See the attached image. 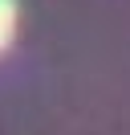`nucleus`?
<instances>
[{
	"mask_svg": "<svg viewBox=\"0 0 130 135\" xmlns=\"http://www.w3.org/2000/svg\"><path fill=\"white\" fill-rule=\"evenodd\" d=\"M12 33H16V4L12 0H0V53L8 49Z\"/></svg>",
	"mask_w": 130,
	"mask_h": 135,
	"instance_id": "obj_1",
	"label": "nucleus"
}]
</instances>
